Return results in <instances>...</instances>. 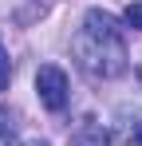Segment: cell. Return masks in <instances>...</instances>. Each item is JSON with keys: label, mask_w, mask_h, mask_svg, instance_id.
I'll use <instances>...</instances> for the list:
<instances>
[{"label": "cell", "mask_w": 142, "mask_h": 146, "mask_svg": "<svg viewBox=\"0 0 142 146\" xmlns=\"http://www.w3.org/2000/svg\"><path fill=\"white\" fill-rule=\"evenodd\" d=\"M71 51H75V59H79V67L95 79H115V75L126 71V36H122V28L111 12H103V8H91L87 16H83V28L75 32V40H71Z\"/></svg>", "instance_id": "cell-1"}, {"label": "cell", "mask_w": 142, "mask_h": 146, "mask_svg": "<svg viewBox=\"0 0 142 146\" xmlns=\"http://www.w3.org/2000/svg\"><path fill=\"white\" fill-rule=\"evenodd\" d=\"M36 91H40V103L47 111H63L67 107V75H63V67L44 63L36 71Z\"/></svg>", "instance_id": "cell-2"}, {"label": "cell", "mask_w": 142, "mask_h": 146, "mask_svg": "<svg viewBox=\"0 0 142 146\" xmlns=\"http://www.w3.org/2000/svg\"><path fill=\"white\" fill-rule=\"evenodd\" d=\"M107 142H111V134L103 130V122H95V119H83L79 130L71 134V146H107Z\"/></svg>", "instance_id": "cell-3"}, {"label": "cell", "mask_w": 142, "mask_h": 146, "mask_svg": "<svg viewBox=\"0 0 142 146\" xmlns=\"http://www.w3.org/2000/svg\"><path fill=\"white\" fill-rule=\"evenodd\" d=\"M0 146H16V122L0 111Z\"/></svg>", "instance_id": "cell-4"}, {"label": "cell", "mask_w": 142, "mask_h": 146, "mask_svg": "<svg viewBox=\"0 0 142 146\" xmlns=\"http://www.w3.org/2000/svg\"><path fill=\"white\" fill-rule=\"evenodd\" d=\"M126 24H130V28H138V32H142V0L126 8Z\"/></svg>", "instance_id": "cell-5"}, {"label": "cell", "mask_w": 142, "mask_h": 146, "mask_svg": "<svg viewBox=\"0 0 142 146\" xmlns=\"http://www.w3.org/2000/svg\"><path fill=\"white\" fill-rule=\"evenodd\" d=\"M8 79H12V63H8V55L0 51V91H8Z\"/></svg>", "instance_id": "cell-6"}, {"label": "cell", "mask_w": 142, "mask_h": 146, "mask_svg": "<svg viewBox=\"0 0 142 146\" xmlns=\"http://www.w3.org/2000/svg\"><path fill=\"white\" fill-rule=\"evenodd\" d=\"M24 146H47V142H44V138H32V142H24Z\"/></svg>", "instance_id": "cell-7"}, {"label": "cell", "mask_w": 142, "mask_h": 146, "mask_svg": "<svg viewBox=\"0 0 142 146\" xmlns=\"http://www.w3.org/2000/svg\"><path fill=\"white\" fill-rule=\"evenodd\" d=\"M138 146H142V126H138Z\"/></svg>", "instance_id": "cell-8"}]
</instances>
